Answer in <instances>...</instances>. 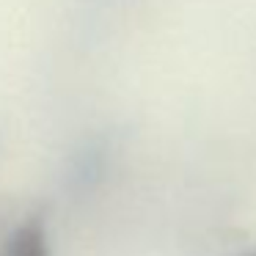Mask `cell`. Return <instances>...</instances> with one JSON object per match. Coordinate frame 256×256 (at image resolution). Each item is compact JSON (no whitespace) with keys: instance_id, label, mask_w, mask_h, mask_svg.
Listing matches in <instances>:
<instances>
[{"instance_id":"1","label":"cell","mask_w":256,"mask_h":256,"mask_svg":"<svg viewBox=\"0 0 256 256\" xmlns=\"http://www.w3.org/2000/svg\"><path fill=\"white\" fill-rule=\"evenodd\" d=\"M248 256H256V250H254V254H248Z\"/></svg>"}]
</instances>
